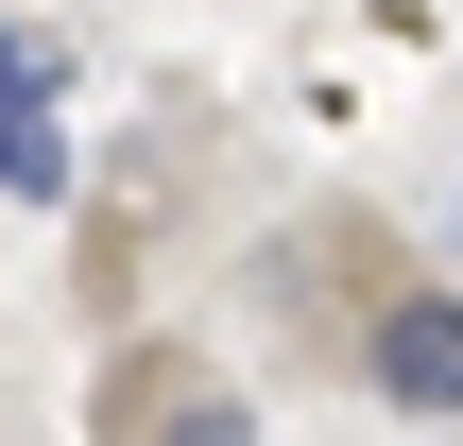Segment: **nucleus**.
<instances>
[{
	"instance_id": "7ed1b4c3",
	"label": "nucleus",
	"mask_w": 463,
	"mask_h": 446,
	"mask_svg": "<svg viewBox=\"0 0 463 446\" xmlns=\"http://www.w3.org/2000/svg\"><path fill=\"white\" fill-rule=\"evenodd\" d=\"M0 189H69V138H52V52L34 34H0Z\"/></svg>"
},
{
	"instance_id": "f257e3e1",
	"label": "nucleus",
	"mask_w": 463,
	"mask_h": 446,
	"mask_svg": "<svg viewBox=\"0 0 463 446\" xmlns=\"http://www.w3.org/2000/svg\"><path fill=\"white\" fill-rule=\"evenodd\" d=\"M103 446H258V413L206 361H120L103 378Z\"/></svg>"
},
{
	"instance_id": "f03ea898",
	"label": "nucleus",
	"mask_w": 463,
	"mask_h": 446,
	"mask_svg": "<svg viewBox=\"0 0 463 446\" xmlns=\"http://www.w3.org/2000/svg\"><path fill=\"white\" fill-rule=\"evenodd\" d=\"M361 378H378L395 413H430V430H447V413H463V309H447V292H395V309H378V344H361Z\"/></svg>"
}]
</instances>
